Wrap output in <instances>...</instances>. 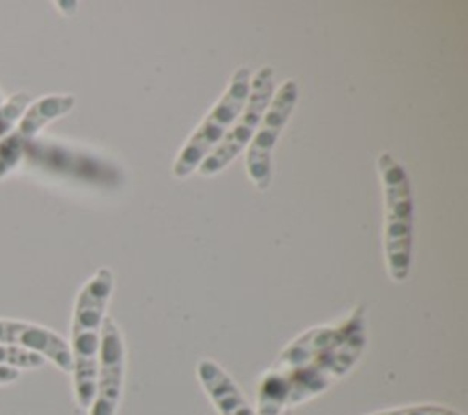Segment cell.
<instances>
[{"instance_id":"2e32d148","label":"cell","mask_w":468,"mask_h":415,"mask_svg":"<svg viewBox=\"0 0 468 415\" xmlns=\"http://www.w3.org/2000/svg\"><path fill=\"white\" fill-rule=\"evenodd\" d=\"M20 378V369L9 367V366H0V386L2 384H11Z\"/></svg>"},{"instance_id":"9c48e42d","label":"cell","mask_w":468,"mask_h":415,"mask_svg":"<svg viewBox=\"0 0 468 415\" xmlns=\"http://www.w3.org/2000/svg\"><path fill=\"white\" fill-rule=\"evenodd\" d=\"M366 325V309L356 305L342 322L316 325L303 331L292 342H289L276 360V367L282 371H294L307 366L322 353L333 349L344 342L353 331Z\"/></svg>"},{"instance_id":"4fadbf2b","label":"cell","mask_w":468,"mask_h":415,"mask_svg":"<svg viewBox=\"0 0 468 415\" xmlns=\"http://www.w3.org/2000/svg\"><path fill=\"white\" fill-rule=\"evenodd\" d=\"M46 364V360L31 351L0 344V366H9L15 369H38Z\"/></svg>"},{"instance_id":"e0dca14e","label":"cell","mask_w":468,"mask_h":415,"mask_svg":"<svg viewBox=\"0 0 468 415\" xmlns=\"http://www.w3.org/2000/svg\"><path fill=\"white\" fill-rule=\"evenodd\" d=\"M4 104V97H2V91H0V106Z\"/></svg>"},{"instance_id":"8fae6325","label":"cell","mask_w":468,"mask_h":415,"mask_svg":"<svg viewBox=\"0 0 468 415\" xmlns=\"http://www.w3.org/2000/svg\"><path fill=\"white\" fill-rule=\"evenodd\" d=\"M197 380L219 415H256L234 378L212 358H201L196 366Z\"/></svg>"},{"instance_id":"30bf717a","label":"cell","mask_w":468,"mask_h":415,"mask_svg":"<svg viewBox=\"0 0 468 415\" xmlns=\"http://www.w3.org/2000/svg\"><path fill=\"white\" fill-rule=\"evenodd\" d=\"M0 344L37 353L44 360H51L64 373L73 371L69 344L49 327L24 320L0 318Z\"/></svg>"},{"instance_id":"7a4b0ae2","label":"cell","mask_w":468,"mask_h":415,"mask_svg":"<svg viewBox=\"0 0 468 415\" xmlns=\"http://www.w3.org/2000/svg\"><path fill=\"white\" fill-rule=\"evenodd\" d=\"M377 172L382 186L384 225L382 247L388 276L402 283L411 271L413 254V192L411 181L400 161L389 154L380 152L377 157Z\"/></svg>"},{"instance_id":"277c9868","label":"cell","mask_w":468,"mask_h":415,"mask_svg":"<svg viewBox=\"0 0 468 415\" xmlns=\"http://www.w3.org/2000/svg\"><path fill=\"white\" fill-rule=\"evenodd\" d=\"M274 90H276L274 69L271 66H261L250 79L249 97H247L239 115L236 117V121L225 133V137L219 141V144L197 166L199 176L212 177V176L219 174L243 150H247Z\"/></svg>"},{"instance_id":"5bb4252c","label":"cell","mask_w":468,"mask_h":415,"mask_svg":"<svg viewBox=\"0 0 468 415\" xmlns=\"http://www.w3.org/2000/svg\"><path fill=\"white\" fill-rule=\"evenodd\" d=\"M29 102H31V97L24 91L15 93L7 101H4V104L0 106V139L11 132V128L20 119V115L29 106Z\"/></svg>"},{"instance_id":"3957f363","label":"cell","mask_w":468,"mask_h":415,"mask_svg":"<svg viewBox=\"0 0 468 415\" xmlns=\"http://www.w3.org/2000/svg\"><path fill=\"white\" fill-rule=\"evenodd\" d=\"M250 71L245 66H239L232 75L223 91V95L216 101L210 112L203 117V121L190 133L183 148L179 150L174 165L172 176L176 179H186L190 174L197 170L201 161L219 144L225 137L236 117L239 115L250 90Z\"/></svg>"},{"instance_id":"9a60e30c","label":"cell","mask_w":468,"mask_h":415,"mask_svg":"<svg viewBox=\"0 0 468 415\" xmlns=\"http://www.w3.org/2000/svg\"><path fill=\"white\" fill-rule=\"evenodd\" d=\"M369 415H463L457 410H452L442 404H411V406H399L380 410Z\"/></svg>"},{"instance_id":"ba28073f","label":"cell","mask_w":468,"mask_h":415,"mask_svg":"<svg viewBox=\"0 0 468 415\" xmlns=\"http://www.w3.org/2000/svg\"><path fill=\"white\" fill-rule=\"evenodd\" d=\"M73 106L75 97L69 93L44 95L35 102H29L11 132L0 139V179L15 170L31 139L38 135L51 121L69 113Z\"/></svg>"},{"instance_id":"5b68a950","label":"cell","mask_w":468,"mask_h":415,"mask_svg":"<svg viewBox=\"0 0 468 415\" xmlns=\"http://www.w3.org/2000/svg\"><path fill=\"white\" fill-rule=\"evenodd\" d=\"M298 84L292 79L283 80L272 93L263 117L247 146L245 170L258 190H267L272 177V152L298 104Z\"/></svg>"},{"instance_id":"8992f818","label":"cell","mask_w":468,"mask_h":415,"mask_svg":"<svg viewBox=\"0 0 468 415\" xmlns=\"http://www.w3.org/2000/svg\"><path fill=\"white\" fill-rule=\"evenodd\" d=\"M366 325L353 331L344 342L335 346L333 349L322 353L307 366L285 371L289 377V395L287 406H298L322 391H325L335 380L342 378L362 356L366 349Z\"/></svg>"},{"instance_id":"7c38bea8","label":"cell","mask_w":468,"mask_h":415,"mask_svg":"<svg viewBox=\"0 0 468 415\" xmlns=\"http://www.w3.org/2000/svg\"><path fill=\"white\" fill-rule=\"evenodd\" d=\"M289 377L285 371L272 367L269 369L258 386V411L256 415H280L287 406Z\"/></svg>"},{"instance_id":"6da1fadb","label":"cell","mask_w":468,"mask_h":415,"mask_svg":"<svg viewBox=\"0 0 468 415\" xmlns=\"http://www.w3.org/2000/svg\"><path fill=\"white\" fill-rule=\"evenodd\" d=\"M113 272L101 267L80 287L71 318V358H73V391L79 408L88 410L95 395V373L101 347V331L106 318V307L113 293Z\"/></svg>"},{"instance_id":"52a82bcc","label":"cell","mask_w":468,"mask_h":415,"mask_svg":"<svg viewBox=\"0 0 468 415\" xmlns=\"http://www.w3.org/2000/svg\"><path fill=\"white\" fill-rule=\"evenodd\" d=\"M126 351L121 327L106 316L101 331V347L95 373V395L88 415H117L124 389Z\"/></svg>"}]
</instances>
